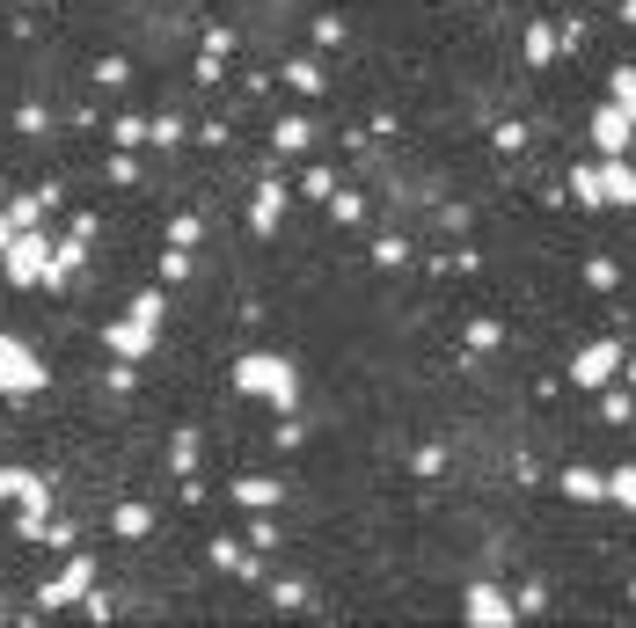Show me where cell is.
I'll use <instances>...</instances> for the list:
<instances>
[{
    "instance_id": "6da1fadb",
    "label": "cell",
    "mask_w": 636,
    "mask_h": 628,
    "mask_svg": "<svg viewBox=\"0 0 636 628\" xmlns=\"http://www.w3.org/2000/svg\"><path fill=\"white\" fill-rule=\"evenodd\" d=\"M593 140H600V154H629V140H636V118L615 103V95H607V103L593 110Z\"/></svg>"
},
{
    "instance_id": "7a4b0ae2",
    "label": "cell",
    "mask_w": 636,
    "mask_h": 628,
    "mask_svg": "<svg viewBox=\"0 0 636 628\" xmlns=\"http://www.w3.org/2000/svg\"><path fill=\"white\" fill-rule=\"evenodd\" d=\"M615 366H622V344H615V336H600V344H593V351L578 358V366H571V381H578V387H600Z\"/></svg>"
},
{
    "instance_id": "3957f363",
    "label": "cell",
    "mask_w": 636,
    "mask_h": 628,
    "mask_svg": "<svg viewBox=\"0 0 636 628\" xmlns=\"http://www.w3.org/2000/svg\"><path fill=\"white\" fill-rule=\"evenodd\" d=\"M600 197L636 205V169H629V154H600Z\"/></svg>"
},
{
    "instance_id": "277c9868",
    "label": "cell",
    "mask_w": 636,
    "mask_h": 628,
    "mask_svg": "<svg viewBox=\"0 0 636 628\" xmlns=\"http://www.w3.org/2000/svg\"><path fill=\"white\" fill-rule=\"evenodd\" d=\"M607 497H615L622 511H636V460H622V468L607 475Z\"/></svg>"
},
{
    "instance_id": "5b68a950",
    "label": "cell",
    "mask_w": 636,
    "mask_h": 628,
    "mask_svg": "<svg viewBox=\"0 0 636 628\" xmlns=\"http://www.w3.org/2000/svg\"><path fill=\"white\" fill-rule=\"evenodd\" d=\"M564 489L593 505V497H607V475H593V468H571V475H564Z\"/></svg>"
},
{
    "instance_id": "8992f818",
    "label": "cell",
    "mask_w": 636,
    "mask_h": 628,
    "mask_svg": "<svg viewBox=\"0 0 636 628\" xmlns=\"http://www.w3.org/2000/svg\"><path fill=\"white\" fill-rule=\"evenodd\" d=\"M607 95H615V103L636 118V67H615V88H607Z\"/></svg>"
},
{
    "instance_id": "52a82bcc",
    "label": "cell",
    "mask_w": 636,
    "mask_h": 628,
    "mask_svg": "<svg viewBox=\"0 0 636 628\" xmlns=\"http://www.w3.org/2000/svg\"><path fill=\"white\" fill-rule=\"evenodd\" d=\"M468 614H476V621H497V628H505V599H497V592H476V599H468Z\"/></svg>"
},
{
    "instance_id": "ba28073f",
    "label": "cell",
    "mask_w": 636,
    "mask_h": 628,
    "mask_svg": "<svg viewBox=\"0 0 636 628\" xmlns=\"http://www.w3.org/2000/svg\"><path fill=\"white\" fill-rule=\"evenodd\" d=\"M571 183H578V197H585V205H600V161H593V169H578Z\"/></svg>"
},
{
    "instance_id": "9c48e42d",
    "label": "cell",
    "mask_w": 636,
    "mask_h": 628,
    "mask_svg": "<svg viewBox=\"0 0 636 628\" xmlns=\"http://www.w3.org/2000/svg\"><path fill=\"white\" fill-rule=\"evenodd\" d=\"M585 285H600V293H607V285H622V271H615L607 256H593V271H585Z\"/></svg>"
}]
</instances>
